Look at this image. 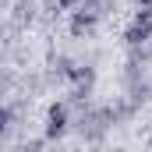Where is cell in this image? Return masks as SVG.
<instances>
[{
	"label": "cell",
	"instance_id": "1",
	"mask_svg": "<svg viewBox=\"0 0 152 152\" xmlns=\"http://www.w3.org/2000/svg\"><path fill=\"white\" fill-rule=\"evenodd\" d=\"M67 131H71V106L67 103H50L46 124H42V138L46 142H60Z\"/></svg>",
	"mask_w": 152,
	"mask_h": 152
},
{
	"label": "cell",
	"instance_id": "2",
	"mask_svg": "<svg viewBox=\"0 0 152 152\" xmlns=\"http://www.w3.org/2000/svg\"><path fill=\"white\" fill-rule=\"evenodd\" d=\"M145 39H152V7H138L134 21L124 28V42H127V46H138V42H145Z\"/></svg>",
	"mask_w": 152,
	"mask_h": 152
},
{
	"label": "cell",
	"instance_id": "3",
	"mask_svg": "<svg viewBox=\"0 0 152 152\" xmlns=\"http://www.w3.org/2000/svg\"><path fill=\"white\" fill-rule=\"evenodd\" d=\"M96 25H99V14L78 4L75 14H71V36H75V39H88L92 32H96Z\"/></svg>",
	"mask_w": 152,
	"mask_h": 152
},
{
	"label": "cell",
	"instance_id": "4",
	"mask_svg": "<svg viewBox=\"0 0 152 152\" xmlns=\"http://www.w3.org/2000/svg\"><path fill=\"white\" fill-rule=\"evenodd\" d=\"M14 127V106H4L0 103V134H7Z\"/></svg>",
	"mask_w": 152,
	"mask_h": 152
},
{
	"label": "cell",
	"instance_id": "5",
	"mask_svg": "<svg viewBox=\"0 0 152 152\" xmlns=\"http://www.w3.org/2000/svg\"><path fill=\"white\" fill-rule=\"evenodd\" d=\"M78 4H85V0H57V7H60V11H75Z\"/></svg>",
	"mask_w": 152,
	"mask_h": 152
},
{
	"label": "cell",
	"instance_id": "6",
	"mask_svg": "<svg viewBox=\"0 0 152 152\" xmlns=\"http://www.w3.org/2000/svg\"><path fill=\"white\" fill-rule=\"evenodd\" d=\"M4 96H7V81L0 78V103H4Z\"/></svg>",
	"mask_w": 152,
	"mask_h": 152
},
{
	"label": "cell",
	"instance_id": "7",
	"mask_svg": "<svg viewBox=\"0 0 152 152\" xmlns=\"http://www.w3.org/2000/svg\"><path fill=\"white\" fill-rule=\"evenodd\" d=\"M134 4H138V7H152V0H134Z\"/></svg>",
	"mask_w": 152,
	"mask_h": 152
},
{
	"label": "cell",
	"instance_id": "8",
	"mask_svg": "<svg viewBox=\"0 0 152 152\" xmlns=\"http://www.w3.org/2000/svg\"><path fill=\"white\" fill-rule=\"evenodd\" d=\"M0 36H4V25H0Z\"/></svg>",
	"mask_w": 152,
	"mask_h": 152
}]
</instances>
